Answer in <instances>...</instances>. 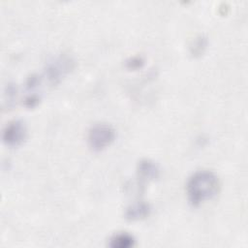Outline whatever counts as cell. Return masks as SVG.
<instances>
[{"mask_svg": "<svg viewBox=\"0 0 248 248\" xmlns=\"http://www.w3.org/2000/svg\"><path fill=\"white\" fill-rule=\"evenodd\" d=\"M219 190L220 181L217 174L208 170L194 172L186 183L187 199L194 206L212 200L219 193Z\"/></svg>", "mask_w": 248, "mask_h": 248, "instance_id": "obj_1", "label": "cell"}, {"mask_svg": "<svg viewBox=\"0 0 248 248\" xmlns=\"http://www.w3.org/2000/svg\"><path fill=\"white\" fill-rule=\"evenodd\" d=\"M74 59L66 53L53 56L46 64L45 77L50 84H57L71 72L74 68Z\"/></svg>", "mask_w": 248, "mask_h": 248, "instance_id": "obj_2", "label": "cell"}, {"mask_svg": "<svg viewBox=\"0 0 248 248\" xmlns=\"http://www.w3.org/2000/svg\"><path fill=\"white\" fill-rule=\"evenodd\" d=\"M115 136V130L110 124L96 123L88 130L87 142L93 151H101L114 140Z\"/></svg>", "mask_w": 248, "mask_h": 248, "instance_id": "obj_3", "label": "cell"}, {"mask_svg": "<svg viewBox=\"0 0 248 248\" xmlns=\"http://www.w3.org/2000/svg\"><path fill=\"white\" fill-rule=\"evenodd\" d=\"M27 129L22 120H13L9 122L2 133V140L10 147L20 145L26 139Z\"/></svg>", "mask_w": 248, "mask_h": 248, "instance_id": "obj_4", "label": "cell"}, {"mask_svg": "<svg viewBox=\"0 0 248 248\" xmlns=\"http://www.w3.org/2000/svg\"><path fill=\"white\" fill-rule=\"evenodd\" d=\"M137 172L140 181L146 182L157 178L159 176L160 170L155 162L149 159H142L138 164Z\"/></svg>", "mask_w": 248, "mask_h": 248, "instance_id": "obj_5", "label": "cell"}, {"mask_svg": "<svg viewBox=\"0 0 248 248\" xmlns=\"http://www.w3.org/2000/svg\"><path fill=\"white\" fill-rule=\"evenodd\" d=\"M150 210H151L150 205L147 202L139 201L130 204L126 208L124 216L128 220L136 221V220H140L147 217L150 213Z\"/></svg>", "mask_w": 248, "mask_h": 248, "instance_id": "obj_6", "label": "cell"}, {"mask_svg": "<svg viewBox=\"0 0 248 248\" xmlns=\"http://www.w3.org/2000/svg\"><path fill=\"white\" fill-rule=\"evenodd\" d=\"M135 237L126 232L114 233L109 238L108 245L111 248H130L135 245Z\"/></svg>", "mask_w": 248, "mask_h": 248, "instance_id": "obj_7", "label": "cell"}, {"mask_svg": "<svg viewBox=\"0 0 248 248\" xmlns=\"http://www.w3.org/2000/svg\"><path fill=\"white\" fill-rule=\"evenodd\" d=\"M5 96H6L5 101L8 102V108H9L15 103V100L16 99V87L14 84L9 83L5 90Z\"/></svg>", "mask_w": 248, "mask_h": 248, "instance_id": "obj_8", "label": "cell"}, {"mask_svg": "<svg viewBox=\"0 0 248 248\" xmlns=\"http://www.w3.org/2000/svg\"><path fill=\"white\" fill-rule=\"evenodd\" d=\"M205 46H206V38H204L203 36H200L196 38V41L192 46V53L201 54L202 53Z\"/></svg>", "mask_w": 248, "mask_h": 248, "instance_id": "obj_9", "label": "cell"}, {"mask_svg": "<svg viewBox=\"0 0 248 248\" xmlns=\"http://www.w3.org/2000/svg\"><path fill=\"white\" fill-rule=\"evenodd\" d=\"M141 64H142V60H141V58H140V57H134V58L131 59L130 62H128V65H129V67H131V68L140 67Z\"/></svg>", "mask_w": 248, "mask_h": 248, "instance_id": "obj_10", "label": "cell"}]
</instances>
